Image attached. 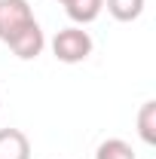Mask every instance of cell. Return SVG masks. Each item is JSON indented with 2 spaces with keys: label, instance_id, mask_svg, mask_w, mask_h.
Listing matches in <instances>:
<instances>
[{
  "label": "cell",
  "instance_id": "9",
  "mask_svg": "<svg viewBox=\"0 0 156 159\" xmlns=\"http://www.w3.org/2000/svg\"><path fill=\"white\" fill-rule=\"evenodd\" d=\"M55 3H64V0H55Z\"/></svg>",
  "mask_w": 156,
  "mask_h": 159
},
{
  "label": "cell",
  "instance_id": "6",
  "mask_svg": "<svg viewBox=\"0 0 156 159\" xmlns=\"http://www.w3.org/2000/svg\"><path fill=\"white\" fill-rule=\"evenodd\" d=\"M144 3L147 0H104L107 12L117 21H135L141 12H144Z\"/></svg>",
  "mask_w": 156,
  "mask_h": 159
},
{
  "label": "cell",
  "instance_id": "2",
  "mask_svg": "<svg viewBox=\"0 0 156 159\" xmlns=\"http://www.w3.org/2000/svg\"><path fill=\"white\" fill-rule=\"evenodd\" d=\"M6 46H9L21 61L37 58L40 52H43V46H46V37H43V28L37 25V19H31L28 25H21L19 31L6 40Z\"/></svg>",
  "mask_w": 156,
  "mask_h": 159
},
{
  "label": "cell",
  "instance_id": "4",
  "mask_svg": "<svg viewBox=\"0 0 156 159\" xmlns=\"http://www.w3.org/2000/svg\"><path fill=\"white\" fill-rule=\"evenodd\" d=\"M0 159H31V141L21 129H0Z\"/></svg>",
  "mask_w": 156,
  "mask_h": 159
},
{
  "label": "cell",
  "instance_id": "3",
  "mask_svg": "<svg viewBox=\"0 0 156 159\" xmlns=\"http://www.w3.org/2000/svg\"><path fill=\"white\" fill-rule=\"evenodd\" d=\"M31 19H34V12H31L28 0H0V40L6 43Z\"/></svg>",
  "mask_w": 156,
  "mask_h": 159
},
{
  "label": "cell",
  "instance_id": "5",
  "mask_svg": "<svg viewBox=\"0 0 156 159\" xmlns=\"http://www.w3.org/2000/svg\"><path fill=\"white\" fill-rule=\"evenodd\" d=\"M64 6V12H67V19L74 21V25H89V21H95L101 16V9H104V0H64L61 3Z\"/></svg>",
  "mask_w": 156,
  "mask_h": 159
},
{
  "label": "cell",
  "instance_id": "7",
  "mask_svg": "<svg viewBox=\"0 0 156 159\" xmlns=\"http://www.w3.org/2000/svg\"><path fill=\"white\" fill-rule=\"evenodd\" d=\"M95 159H138L135 150H132V144L122 138H107L98 144L95 150Z\"/></svg>",
  "mask_w": 156,
  "mask_h": 159
},
{
  "label": "cell",
  "instance_id": "1",
  "mask_svg": "<svg viewBox=\"0 0 156 159\" xmlns=\"http://www.w3.org/2000/svg\"><path fill=\"white\" fill-rule=\"evenodd\" d=\"M52 55L64 64H80L92 55V37L89 31H83L80 25H71V28H61L55 40H52Z\"/></svg>",
  "mask_w": 156,
  "mask_h": 159
},
{
  "label": "cell",
  "instance_id": "8",
  "mask_svg": "<svg viewBox=\"0 0 156 159\" xmlns=\"http://www.w3.org/2000/svg\"><path fill=\"white\" fill-rule=\"evenodd\" d=\"M138 135L144 144H156V101H144L138 110Z\"/></svg>",
  "mask_w": 156,
  "mask_h": 159
}]
</instances>
